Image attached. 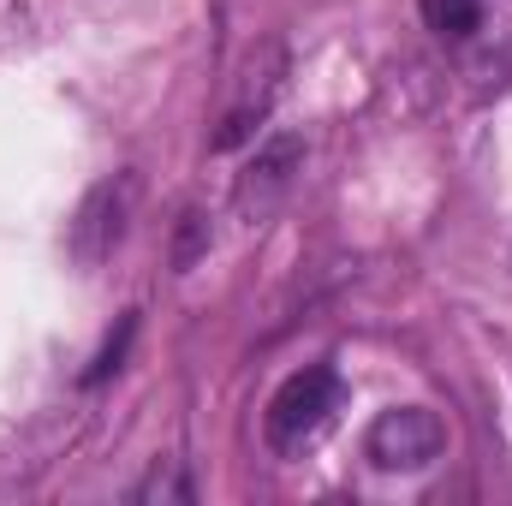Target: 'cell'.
Instances as JSON below:
<instances>
[{
  "mask_svg": "<svg viewBox=\"0 0 512 506\" xmlns=\"http://www.w3.org/2000/svg\"><path fill=\"white\" fill-rule=\"evenodd\" d=\"M131 334H137V310H126V316H120V328L108 334V346H102V352H96V364L84 370V387H96V381H108L114 370H120V364H126V346H131Z\"/></svg>",
  "mask_w": 512,
  "mask_h": 506,
  "instance_id": "obj_9",
  "label": "cell"
},
{
  "mask_svg": "<svg viewBox=\"0 0 512 506\" xmlns=\"http://www.w3.org/2000/svg\"><path fill=\"white\" fill-rule=\"evenodd\" d=\"M441 447H447V429L429 405H393L364 435V453L376 459V471H423L441 459Z\"/></svg>",
  "mask_w": 512,
  "mask_h": 506,
  "instance_id": "obj_4",
  "label": "cell"
},
{
  "mask_svg": "<svg viewBox=\"0 0 512 506\" xmlns=\"http://www.w3.org/2000/svg\"><path fill=\"white\" fill-rule=\"evenodd\" d=\"M203 256H209V215L203 209H185L179 227H173V274H191Z\"/></svg>",
  "mask_w": 512,
  "mask_h": 506,
  "instance_id": "obj_7",
  "label": "cell"
},
{
  "mask_svg": "<svg viewBox=\"0 0 512 506\" xmlns=\"http://www.w3.org/2000/svg\"><path fill=\"white\" fill-rule=\"evenodd\" d=\"M423 12L441 36H471L483 24V0H423Z\"/></svg>",
  "mask_w": 512,
  "mask_h": 506,
  "instance_id": "obj_8",
  "label": "cell"
},
{
  "mask_svg": "<svg viewBox=\"0 0 512 506\" xmlns=\"http://www.w3.org/2000/svg\"><path fill=\"white\" fill-rule=\"evenodd\" d=\"M298 173H304V137H298V131H274L268 143H256V155L245 161V173H239V185H233L239 221H245V227L274 221V209L292 197Z\"/></svg>",
  "mask_w": 512,
  "mask_h": 506,
  "instance_id": "obj_1",
  "label": "cell"
},
{
  "mask_svg": "<svg viewBox=\"0 0 512 506\" xmlns=\"http://www.w3.org/2000/svg\"><path fill=\"white\" fill-rule=\"evenodd\" d=\"M131 501H137V506H155V501H161V506H167V501L191 506V501H197V489H191V477L179 471V459H155V465H149V477L131 489Z\"/></svg>",
  "mask_w": 512,
  "mask_h": 506,
  "instance_id": "obj_6",
  "label": "cell"
},
{
  "mask_svg": "<svg viewBox=\"0 0 512 506\" xmlns=\"http://www.w3.org/2000/svg\"><path fill=\"white\" fill-rule=\"evenodd\" d=\"M280 84H286V42H280V36H262L251 48V60H245V72H239V96H233L221 131H215V149L251 143L256 126H262V120L274 114V102H280Z\"/></svg>",
  "mask_w": 512,
  "mask_h": 506,
  "instance_id": "obj_3",
  "label": "cell"
},
{
  "mask_svg": "<svg viewBox=\"0 0 512 506\" xmlns=\"http://www.w3.org/2000/svg\"><path fill=\"white\" fill-rule=\"evenodd\" d=\"M131 209H137V173H114V179H102V185L78 203V221H72V256H78L84 268L108 262L114 245L126 239Z\"/></svg>",
  "mask_w": 512,
  "mask_h": 506,
  "instance_id": "obj_5",
  "label": "cell"
},
{
  "mask_svg": "<svg viewBox=\"0 0 512 506\" xmlns=\"http://www.w3.org/2000/svg\"><path fill=\"white\" fill-rule=\"evenodd\" d=\"M334 405H340V376H334L328 364H310V370L286 376L280 393L268 399V447H274V453H298V447L328 423Z\"/></svg>",
  "mask_w": 512,
  "mask_h": 506,
  "instance_id": "obj_2",
  "label": "cell"
}]
</instances>
